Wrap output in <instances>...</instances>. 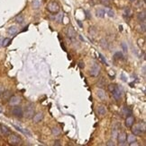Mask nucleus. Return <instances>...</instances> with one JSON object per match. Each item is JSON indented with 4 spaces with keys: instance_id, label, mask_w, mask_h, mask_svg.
I'll list each match as a JSON object with an SVG mask.
<instances>
[{
    "instance_id": "1",
    "label": "nucleus",
    "mask_w": 146,
    "mask_h": 146,
    "mask_svg": "<svg viewBox=\"0 0 146 146\" xmlns=\"http://www.w3.org/2000/svg\"><path fill=\"white\" fill-rule=\"evenodd\" d=\"M133 126V125H132ZM145 123L142 122V123H139V124L135 125L134 126L132 127V133L133 135H134L135 136L137 135H141L142 134H143L145 132Z\"/></svg>"
},
{
    "instance_id": "2",
    "label": "nucleus",
    "mask_w": 146,
    "mask_h": 146,
    "mask_svg": "<svg viewBox=\"0 0 146 146\" xmlns=\"http://www.w3.org/2000/svg\"><path fill=\"white\" fill-rule=\"evenodd\" d=\"M60 5L58 4V2L56 1H52L50 2L47 5V10L52 14H57L60 11Z\"/></svg>"
},
{
    "instance_id": "3",
    "label": "nucleus",
    "mask_w": 146,
    "mask_h": 146,
    "mask_svg": "<svg viewBox=\"0 0 146 146\" xmlns=\"http://www.w3.org/2000/svg\"><path fill=\"white\" fill-rule=\"evenodd\" d=\"M8 142L11 144V145H20L22 143V140L19 137L18 135H15V134H12L9 135V138H8Z\"/></svg>"
},
{
    "instance_id": "4",
    "label": "nucleus",
    "mask_w": 146,
    "mask_h": 146,
    "mask_svg": "<svg viewBox=\"0 0 146 146\" xmlns=\"http://www.w3.org/2000/svg\"><path fill=\"white\" fill-rule=\"evenodd\" d=\"M34 107L32 103H30V104L27 105L26 108H25V111H24L23 115H24L27 118H32V117H34Z\"/></svg>"
},
{
    "instance_id": "5",
    "label": "nucleus",
    "mask_w": 146,
    "mask_h": 146,
    "mask_svg": "<svg viewBox=\"0 0 146 146\" xmlns=\"http://www.w3.org/2000/svg\"><path fill=\"white\" fill-rule=\"evenodd\" d=\"M100 73V66H98L97 64H94L93 66H91L89 71V74L93 77L98 76V74Z\"/></svg>"
},
{
    "instance_id": "6",
    "label": "nucleus",
    "mask_w": 146,
    "mask_h": 146,
    "mask_svg": "<svg viewBox=\"0 0 146 146\" xmlns=\"http://www.w3.org/2000/svg\"><path fill=\"white\" fill-rule=\"evenodd\" d=\"M12 114L16 117H19L21 118L23 116V109L21 107L18 106H14L13 110H12Z\"/></svg>"
},
{
    "instance_id": "7",
    "label": "nucleus",
    "mask_w": 146,
    "mask_h": 146,
    "mask_svg": "<svg viewBox=\"0 0 146 146\" xmlns=\"http://www.w3.org/2000/svg\"><path fill=\"white\" fill-rule=\"evenodd\" d=\"M8 102H9V105L12 107L17 106L21 102V99H20V97L16 96V95H12L10 99H8Z\"/></svg>"
},
{
    "instance_id": "8",
    "label": "nucleus",
    "mask_w": 146,
    "mask_h": 146,
    "mask_svg": "<svg viewBox=\"0 0 146 146\" xmlns=\"http://www.w3.org/2000/svg\"><path fill=\"white\" fill-rule=\"evenodd\" d=\"M126 134L124 132H122V133H119L118 134V136H117V140H118V142H119L120 145H124L125 142H126Z\"/></svg>"
},
{
    "instance_id": "9",
    "label": "nucleus",
    "mask_w": 146,
    "mask_h": 146,
    "mask_svg": "<svg viewBox=\"0 0 146 146\" xmlns=\"http://www.w3.org/2000/svg\"><path fill=\"white\" fill-rule=\"evenodd\" d=\"M134 116H132V115L127 116L126 118H125V125L127 127H132V125H134Z\"/></svg>"
},
{
    "instance_id": "10",
    "label": "nucleus",
    "mask_w": 146,
    "mask_h": 146,
    "mask_svg": "<svg viewBox=\"0 0 146 146\" xmlns=\"http://www.w3.org/2000/svg\"><path fill=\"white\" fill-rule=\"evenodd\" d=\"M67 35L68 37L70 38V39H74L76 36H77V32H76V31L73 29V27H71L70 26L67 30Z\"/></svg>"
},
{
    "instance_id": "11",
    "label": "nucleus",
    "mask_w": 146,
    "mask_h": 146,
    "mask_svg": "<svg viewBox=\"0 0 146 146\" xmlns=\"http://www.w3.org/2000/svg\"><path fill=\"white\" fill-rule=\"evenodd\" d=\"M113 93V96H114V98L116 99V100H118V99H121V97H122V91L120 90L119 87H117L116 86V89H115V91L112 92Z\"/></svg>"
},
{
    "instance_id": "12",
    "label": "nucleus",
    "mask_w": 146,
    "mask_h": 146,
    "mask_svg": "<svg viewBox=\"0 0 146 146\" xmlns=\"http://www.w3.org/2000/svg\"><path fill=\"white\" fill-rule=\"evenodd\" d=\"M42 118H43V113L42 112H39V113L34 115V117H33V122L34 123H39V122H41L42 120Z\"/></svg>"
},
{
    "instance_id": "13",
    "label": "nucleus",
    "mask_w": 146,
    "mask_h": 146,
    "mask_svg": "<svg viewBox=\"0 0 146 146\" xmlns=\"http://www.w3.org/2000/svg\"><path fill=\"white\" fill-rule=\"evenodd\" d=\"M97 97L101 100H105L106 99V95H105V91L103 89H98L97 91Z\"/></svg>"
},
{
    "instance_id": "14",
    "label": "nucleus",
    "mask_w": 146,
    "mask_h": 146,
    "mask_svg": "<svg viewBox=\"0 0 146 146\" xmlns=\"http://www.w3.org/2000/svg\"><path fill=\"white\" fill-rule=\"evenodd\" d=\"M1 96H2V99L4 100H8L10 99V97L12 96V91H4L2 93H1Z\"/></svg>"
},
{
    "instance_id": "15",
    "label": "nucleus",
    "mask_w": 146,
    "mask_h": 146,
    "mask_svg": "<svg viewBox=\"0 0 146 146\" xmlns=\"http://www.w3.org/2000/svg\"><path fill=\"white\" fill-rule=\"evenodd\" d=\"M7 32L8 34H10V35H15L16 33L18 32V28H17V26H10L9 28L7 29Z\"/></svg>"
},
{
    "instance_id": "16",
    "label": "nucleus",
    "mask_w": 146,
    "mask_h": 146,
    "mask_svg": "<svg viewBox=\"0 0 146 146\" xmlns=\"http://www.w3.org/2000/svg\"><path fill=\"white\" fill-rule=\"evenodd\" d=\"M1 133H2V135H9L11 134V131H10V129L7 127V126H6V125H1Z\"/></svg>"
},
{
    "instance_id": "17",
    "label": "nucleus",
    "mask_w": 146,
    "mask_h": 146,
    "mask_svg": "<svg viewBox=\"0 0 146 146\" xmlns=\"http://www.w3.org/2000/svg\"><path fill=\"white\" fill-rule=\"evenodd\" d=\"M97 114L100 115V116H104V115H105V113H106V110H105V106L101 105V106L97 107Z\"/></svg>"
},
{
    "instance_id": "18",
    "label": "nucleus",
    "mask_w": 146,
    "mask_h": 146,
    "mask_svg": "<svg viewBox=\"0 0 146 146\" xmlns=\"http://www.w3.org/2000/svg\"><path fill=\"white\" fill-rule=\"evenodd\" d=\"M41 6V0H34L32 3V7L34 10H37Z\"/></svg>"
},
{
    "instance_id": "19",
    "label": "nucleus",
    "mask_w": 146,
    "mask_h": 146,
    "mask_svg": "<svg viewBox=\"0 0 146 146\" xmlns=\"http://www.w3.org/2000/svg\"><path fill=\"white\" fill-rule=\"evenodd\" d=\"M137 18L140 22H145V19H146V15L144 12H141L139 13L138 15H137Z\"/></svg>"
},
{
    "instance_id": "20",
    "label": "nucleus",
    "mask_w": 146,
    "mask_h": 146,
    "mask_svg": "<svg viewBox=\"0 0 146 146\" xmlns=\"http://www.w3.org/2000/svg\"><path fill=\"white\" fill-rule=\"evenodd\" d=\"M105 12L104 9H102V8H99V9H97V12H96V15H97V17H100V18H103L104 16H105Z\"/></svg>"
},
{
    "instance_id": "21",
    "label": "nucleus",
    "mask_w": 146,
    "mask_h": 146,
    "mask_svg": "<svg viewBox=\"0 0 146 146\" xmlns=\"http://www.w3.org/2000/svg\"><path fill=\"white\" fill-rule=\"evenodd\" d=\"M63 13H59L58 15L55 16V21H56L58 23H61L62 22V20H63Z\"/></svg>"
},
{
    "instance_id": "22",
    "label": "nucleus",
    "mask_w": 146,
    "mask_h": 146,
    "mask_svg": "<svg viewBox=\"0 0 146 146\" xmlns=\"http://www.w3.org/2000/svg\"><path fill=\"white\" fill-rule=\"evenodd\" d=\"M126 140L128 143H132L134 142H136V137L134 135H128V136H126Z\"/></svg>"
},
{
    "instance_id": "23",
    "label": "nucleus",
    "mask_w": 146,
    "mask_h": 146,
    "mask_svg": "<svg viewBox=\"0 0 146 146\" xmlns=\"http://www.w3.org/2000/svg\"><path fill=\"white\" fill-rule=\"evenodd\" d=\"M15 22L19 23V24H22L23 22H24V18H23V15H18L15 17Z\"/></svg>"
},
{
    "instance_id": "24",
    "label": "nucleus",
    "mask_w": 146,
    "mask_h": 146,
    "mask_svg": "<svg viewBox=\"0 0 146 146\" xmlns=\"http://www.w3.org/2000/svg\"><path fill=\"white\" fill-rule=\"evenodd\" d=\"M52 133H53V135H55V136H60V128L56 127V126H54V127L52 128Z\"/></svg>"
},
{
    "instance_id": "25",
    "label": "nucleus",
    "mask_w": 146,
    "mask_h": 146,
    "mask_svg": "<svg viewBox=\"0 0 146 146\" xmlns=\"http://www.w3.org/2000/svg\"><path fill=\"white\" fill-rule=\"evenodd\" d=\"M131 114V110L128 109L127 107H124L123 109H122V115L123 116H128V115H130Z\"/></svg>"
},
{
    "instance_id": "26",
    "label": "nucleus",
    "mask_w": 146,
    "mask_h": 146,
    "mask_svg": "<svg viewBox=\"0 0 146 146\" xmlns=\"http://www.w3.org/2000/svg\"><path fill=\"white\" fill-rule=\"evenodd\" d=\"M10 43H11V39L5 38V39H3V41H2V46L3 47H7Z\"/></svg>"
},
{
    "instance_id": "27",
    "label": "nucleus",
    "mask_w": 146,
    "mask_h": 146,
    "mask_svg": "<svg viewBox=\"0 0 146 146\" xmlns=\"http://www.w3.org/2000/svg\"><path fill=\"white\" fill-rule=\"evenodd\" d=\"M100 45L102 46V47L103 48H107V47H108V43H107V41L105 40H100Z\"/></svg>"
},
{
    "instance_id": "28",
    "label": "nucleus",
    "mask_w": 146,
    "mask_h": 146,
    "mask_svg": "<svg viewBox=\"0 0 146 146\" xmlns=\"http://www.w3.org/2000/svg\"><path fill=\"white\" fill-rule=\"evenodd\" d=\"M116 84L111 83V84H109L108 86H107V89H108V91H110V92H113V91H115V89H116Z\"/></svg>"
},
{
    "instance_id": "29",
    "label": "nucleus",
    "mask_w": 146,
    "mask_h": 146,
    "mask_svg": "<svg viewBox=\"0 0 146 146\" xmlns=\"http://www.w3.org/2000/svg\"><path fill=\"white\" fill-rule=\"evenodd\" d=\"M102 5H104L105 6H109L110 3H111V0H100Z\"/></svg>"
},
{
    "instance_id": "30",
    "label": "nucleus",
    "mask_w": 146,
    "mask_h": 146,
    "mask_svg": "<svg viewBox=\"0 0 146 146\" xmlns=\"http://www.w3.org/2000/svg\"><path fill=\"white\" fill-rule=\"evenodd\" d=\"M114 57L116 59H123V54L120 53V52H116Z\"/></svg>"
},
{
    "instance_id": "31",
    "label": "nucleus",
    "mask_w": 146,
    "mask_h": 146,
    "mask_svg": "<svg viewBox=\"0 0 146 146\" xmlns=\"http://www.w3.org/2000/svg\"><path fill=\"white\" fill-rule=\"evenodd\" d=\"M121 47H122V48H123L124 52H127L128 47H127V45H126L125 42H122V43H121Z\"/></svg>"
},
{
    "instance_id": "32",
    "label": "nucleus",
    "mask_w": 146,
    "mask_h": 146,
    "mask_svg": "<svg viewBox=\"0 0 146 146\" xmlns=\"http://www.w3.org/2000/svg\"><path fill=\"white\" fill-rule=\"evenodd\" d=\"M107 15H108L109 17H114L115 16V13H114L112 9H109L108 11H107Z\"/></svg>"
},
{
    "instance_id": "33",
    "label": "nucleus",
    "mask_w": 146,
    "mask_h": 146,
    "mask_svg": "<svg viewBox=\"0 0 146 146\" xmlns=\"http://www.w3.org/2000/svg\"><path fill=\"white\" fill-rule=\"evenodd\" d=\"M104 84H105V81L104 80V78L102 77V78H100V81L98 82V86H103Z\"/></svg>"
},
{
    "instance_id": "34",
    "label": "nucleus",
    "mask_w": 146,
    "mask_h": 146,
    "mask_svg": "<svg viewBox=\"0 0 146 146\" xmlns=\"http://www.w3.org/2000/svg\"><path fill=\"white\" fill-rule=\"evenodd\" d=\"M54 145H55V146H60V140H56V141L54 142Z\"/></svg>"
},
{
    "instance_id": "35",
    "label": "nucleus",
    "mask_w": 146,
    "mask_h": 146,
    "mask_svg": "<svg viewBox=\"0 0 146 146\" xmlns=\"http://www.w3.org/2000/svg\"><path fill=\"white\" fill-rule=\"evenodd\" d=\"M99 57L101 58V60H102V61H103V63H105V64H106V61H105V59L104 58V57H103V56H102L101 54H100V53H99Z\"/></svg>"
},
{
    "instance_id": "36",
    "label": "nucleus",
    "mask_w": 146,
    "mask_h": 146,
    "mask_svg": "<svg viewBox=\"0 0 146 146\" xmlns=\"http://www.w3.org/2000/svg\"><path fill=\"white\" fill-rule=\"evenodd\" d=\"M79 66L80 67V68H84V66H85V64H84L82 61H80V62L79 63Z\"/></svg>"
},
{
    "instance_id": "37",
    "label": "nucleus",
    "mask_w": 146,
    "mask_h": 146,
    "mask_svg": "<svg viewBox=\"0 0 146 146\" xmlns=\"http://www.w3.org/2000/svg\"><path fill=\"white\" fill-rule=\"evenodd\" d=\"M106 145H116V144H115V142H112V141H109L108 142H107V143H106Z\"/></svg>"
},
{
    "instance_id": "38",
    "label": "nucleus",
    "mask_w": 146,
    "mask_h": 146,
    "mask_svg": "<svg viewBox=\"0 0 146 146\" xmlns=\"http://www.w3.org/2000/svg\"><path fill=\"white\" fill-rule=\"evenodd\" d=\"M5 91V89H4V87H3V86H1V85H0V94H1V93H2V92H3V91Z\"/></svg>"
},
{
    "instance_id": "39",
    "label": "nucleus",
    "mask_w": 146,
    "mask_h": 146,
    "mask_svg": "<svg viewBox=\"0 0 146 146\" xmlns=\"http://www.w3.org/2000/svg\"><path fill=\"white\" fill-rule=\"evenodd\" d=\"M3 39H4L3 37H1V36H0V47L2 46V41H3Z\"/></svg>"
},
{
    "instance_id": "40",
    "label": "nucleus",
    "mask_w": 146,
    "mask_h": 146,
    "mask_svg": "<svg viewBox=\"0 0 146 146\" xmlns=\"http://www.w3.org/2000/svg\"><path fill=\"white\" fill-rule=\"evenodd\" d=\"M77 22H78V23H79V25L82 28V23H81V22H80V21H77Z\"/></svg>"
},
{
    "instance_id": "41",
    "label": "nucleus",
    "mask_w": 146,
    "mask_h": 146,
    "mask_svg": "<svg viewBox=\"0 0 146 146\" xmlns=\"http://www.w3.org/2000/svg\"><path fill=\"white\" fill-rule=\"evenodd\" d=\"M61 47H62V48H63V50H65V51H66V48H65V47H64L63 43H61Z\"/></svg>"
},
{
    "instance_id": "42",
    "label": "nucleus",
    "mask_w": 146,
    "mask_h": 146,
    "mask_svg": "<svg viewBox=\"0 0 146 146\" xmlns=\"http://www.w3.org/2000/svg\"><path fill=\"white\" fill-rule=\"evenodd\" d=\"M91 1H95V2H97V0H91Z\"/></svg>"
},
{
    "instance_id": "43",
    "label": "nucleus",
    "mask_w": 146,
    "mask_h": 146,
    "mask_svg": "<svg viewBox=\"0 0 146 146\" xmlns=\"http://www.w3.org/2000/svg\"><path fill=\"white\" fill-rule=\"evenodd\" d=\"M130 1H134V0H130Z\"/></svg>"
},
{
    "instance_id": "44",
    "label": "nucleus",
    "mask_w": 146,
    "mask_h": 146,
    "mask_svg": "<svg viewBox=\"0 0 146 146\" xmlns=\"http://www.w3.org/2000/svg\"><path fill=\"white\" fill-rule=\"evenodd\" d=\"M0 96H1V94H0Z\"/></svg>"
}]
</instances>
